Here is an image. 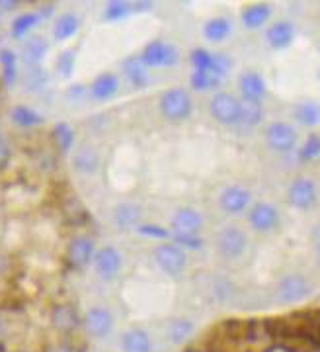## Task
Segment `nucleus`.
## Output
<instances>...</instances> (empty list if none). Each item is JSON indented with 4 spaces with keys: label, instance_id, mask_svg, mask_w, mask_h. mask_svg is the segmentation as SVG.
<instances>
[{
    "label": "nucleus",
    "instance_id": "nucleus-1",
    "mask_svg": "<svg viewBox=\"0 0 320 352\" xmlns=\"http://www.w3.org/2000/svg\"><path fill=\"white\" fill-rule=\"evenodd\" d=\"M159 110L164 120L168 122H185L192 112H194V100L192 94L182 87L168 88L166 92H162L159 98Z\"/></svg>",
    "mask_w": 320,
    "mask_h": 352
},
{
    "label": "nucleus",
    "instance_id": "nucleus-2",
    "mask_svg": "<svg viewBox=\"0 0 320 352\" xmlns=\"http://www.w3.org/2000/svg\"><path fill=\"white\" fill-rule=\"evenodd\" d=\"M312 294V282L301 272H289L275 284V300L282 305H295Z\"/></svg>",
    "mask_w": 320,
    "mask_h": 352
},
{
    "label": "nucleus",
    "instance_id": "nucleus-3",
    "mask_svg": "<svg viewBox=\"0 0 320 352\" xmlns=\"http://www.w3.org/2000/svg\"><path fill=\"white\" fill-rule=\"evenodd\" d=\"M211 118L225 127L240 126L242 116V100L233 92H217L209 100Z\"/></svg>",
    "mask_w": 320,
    "mask_h": 352
},
{
    "label": "nucleus",
    "instance_id": "nucleus-4",
    "mask_svg": "<svg viewBox=\"0 0 320 352\" xmlns=\"http://www.w3.org/2000/svg\"><path fill=\"white\" fill-rule=\"evenodd\" d=\"M215 249L225 261L240 258L248 249V237L244 229L238 226H225L215 237Z\"/></svg>",
    "mask_w": 320,
    "mask_h": 352
},
{
    "label": "nucleus",
    "instance_id": "nucleus-5",
    "mask_svg": "<svg viewBox=\"0 0 320 352\" xmlns=\"http://www.w3.org/2000/svg\"><path fill=\"white\" fill-rule=\"evenodd\" d=\"M155 263L168 276H180L185 272L187 254L178 243H160L152 252Z\"/></svg>",
    "mask_w": 320,
    "mask_h": 352
},
{
    "label": "nucleus",
    "instance_id": "nucleus-6",
    "mask_svg": "<svg viewBox=\"0 0 320 352\" xmlns=\"http://www.w3.org/2000/svg\"><path fill=\"white\" fill-rule=\"evenodd\" d=\"M287 201L295 210L308 212L319 204V186L312 178L307 176H297L295 180L287 188Z\"/></svg>",
    "mask_w": 320,
    "mask_h": 352
},
{
    "label": "nucleus",
    "instance_id": "nucleus-7",
    "mask_svg": "<svg viewBox=\"0 0 320 352\" xmlns=\"http://www.w3.org/2000/svg\"><path fill=\"white\" fill-rule=\"evenodd\" d=\"M264 141L273 153H289L297 147V129L287 122H271L270 126L264 129Z\"/></svg>",
    "mask_w": 320,
    "mask_h": 352
},
{
    "label": "nucleus",
    "instance_id": "nucleus-8",
    "mask_svg": "<svg viewBox=\"0 0 320 352\" xmlns=\"http://www.w3.org/2000/svg\"><path fill=\"white\" fill-rule=\"evenodd\" d=\"M248 226L256 233H271L279 226V210L270 201H256L248 210Z\"/></svg>",
    "mask_w": 320,
    "mask_h": 352
},
{
    "label": "nucleus",
    "instance_id": "nucleus-9",
    "mask_svg": "<svg viewBox=\"0 0 320 352\" xmlns=\"http://www.w3.org/2000/svg\"><path fill=\"white\" fill-rule=\"evenodd\" d=\"M141 59L147 67H152V69L172 67V65L178 63V50L168 41L155 39V41L145 45V50L141 53Z\"/></svg>",
    "mask_w": 320,
    "mask_h": 352
},
{
    "label": "nucleus",
    "instance_id": "nucleus-10",
    "mask_svg": "<svg viewBox=\"0 0 320 352\" xmlns=\"http://www.w3.org/2000/svg\"><path fill=\"white\" fill-rule=\"evenodd\" d=\"M219 208L227 215H240L252 208V194L244 186H227L219 194Z\"/></svg>",
    "mask_w": 320,
    "mask_h": 352
},
{
    "label": "nucleus",
    "instance_id": "nucleus-11",
    "mask_svg": "<svg viewBox=\"0 0 320 352\" xmlns=\"http://www.w3.org/2000/svg\"><path fill=\"white\" fill-rule=\"evenodd\" d=\"M203 226H205V219H203L201 212L196 208H190V206L176 210L172 221H170V227L176 233V237H196L203 229Z\"/></svg>",
    "mask_w": 320,
    "mask_h": 352
},
{
    "label": "nucleus",
    "instance_id": "nucleus-12",
    "mask_svg": "<svg viewBox=\"0 0 320 352\" xmlns=\"http://www.w3.org/2000/svg\"><path fill=\"white\" fill-rule=\"evenodd\" d=\"M82 325H84V331H87L88 337H92V339H106L111 333V329H113V315L106 307H92L84 315Z\"/></svg>",
    "mask_w": 320,
    "mask_h": 352
},
{
    "label": "nucleus",
    "instance_id": "nucleus-13",
    "mask_svg": "<svg viewBox=\"0 0 320 352\" xmlns=\"http://www.w3.org/2000/svg\"><path fill=\"white\" fill-rule=\"evenodd\" d=\"M238 90L242 100L264 102V98L268 96V82L258 71H244L238 76Z\"/></svg>",
    "mask_w": 320,
    "mask_h": 352
},
{
    "label": "nucleus",
    "instance_id": "nucleus-14",
    "mask_svg": "<svg viewBox=\"0 0 320 352\" xmlns=\"http://www.w3.org/2000/svg\"><path fill=\"white\" fill-rule=\"evenodd\" d=\"M293 39H295V25L289 20H277L266 30V41L271 50H287L293 43Z\"/></svg>",
    "mask_w": 320,
    "mask_h": 352
},
{
    "label": "nucleus",
    "instance_id": "nucleus-15",
    "mask_svg": "<svg viewBox=\"0 0 320 352\" xmlns=\"http://www.w3.org/2000/svg\"><path fill=\"white\" fill-rule=\"evenodd\" d=\"M122 254L115 251L113 247H104L94 254V268L98 272V276L111 280L119 270H122Z\"/></svg>",
    "mask_w": 320,
    "mask_h": 352
},
{
    "label": "nucleus",
    "instance_id": "nucleus-16",
    "mask_svg": "<svg viewBox=\"0 0 320 352\" xmlns=\"http://www.w3.org/2000/svg\"><path fill=\"white\" fill-rule=\"evenodd\" d=\"M94 241L87 237V235H78L69 243V249H67V256H69V263L76 266V268H82L87 266L90 261H94Z\"/></svg>",
    "mask_w": 320,
    "mask_h": 352
},
{
    "label": "nucleus",
    "instance_id": "nucleus-17",
    "mask_svg": "<svg viewBox=\"0 0 320 352\" xmlns=\"http://www.w3.org/2000/svg\"><path fill=\"white\" fill-rule=\"evenodd\" d=\"M271 18V6L270 4H264V2H258V4H250L247 6L242 14H240V22L242 25L254 32V30H260L264 25L270 22Z\"/></svg>",
    "mask_w": 320,
    "mask_h": 352
},
{
    "label": "nucleus",
    "instance_id": "nucleus-18",
    "mask_svg": "<svg viewBox=\"0 0 320 352\" xmlns=\"http://www.w3.org/2000/svg\"><path fill=\"white\" fill-rule=\"evenodd\" d=\"M119 90V76L113 73H102L90 85V96L94 100H110Z\"/></svg>",
    "mask_w": 320,
    "mask_h": 352
},
{
    "label": "nucleus",
    "instance_id": "nucleus-19",
    "mask_svg": "<svg viewBox=\"0 0 320 352\" xmlns=\"http://www.w3.org/2000/svg\"><path fill=\"white\" fill-rule=\"evenodd\" d=\"M51 323L53 327L59 329L61 333H74L78 325H80V317L76 314L73 305H57L53 311H51Z\"/></svg>",
    "mask_w": 320,
    "mask_h": 352
},
{
    "label": "nucleus",
    "instance_id": "nucleus-20",
    "mask_svg": "<svg viewBox=\"0 0 320 352\" xmlns=\"http://www.w3.org/2000/svg\"><path fill=\"white\" fill-rule=\"evenodd\" d=\"M233 34V22L227 16H215L203 25V38L211 43H221Z\"/></svg>",
    "mask_w": 320,
    "mask_h": 352
},
{
    "label": "nucleus",
    "instance_id": "nucleus-21",
    "mask_svg": "<svg viewBox=\"0 0 320 352\" xmlns=\"http://www.w3.org/2000/svg\"><path fill=\"white\" fill-rule=\"evenodd\" d=\"M147 65L143 63L141 57H127L124 63H122V71H124L125 78L131 82V87L135 88H145L148 85V73Z\"/></svg>",
    "mask_w": 320,
    "mask_h": 352
},
{
    "label": "nucleus",
    "instance_id": "nucleus-22",
    "mask_svg": "<svg viewBox=\"0 0 320 352\" xmlns=\"http://www.w3.org/2000/svg\"><path fill=\"white\" fill-rule=\"evenodd\" d=\"M122 349L124 352H152V340L147 331L129 329L122 337Z\"/></svg>",
    "mask_w": 320,
    "mask_h": 352
},
{
    "label": "nucleus",
    "instance_id": "nucleus-23",
    "mask_svg": "<svg viewBox=\"0 0 320 352\" xmlns=\"http://www.w3.org/2000/svg\"><path fill=\"white\" fill-rule=\"evenodd\" d=\"M47 51H49L47 39L41 38V36H34L22 45V59H24L25 65L37 67V63H41V59L47 55Z\"/></svg>",
    "mask_w": 320,
    "mask_h": 352
},
{
    "label": "nucleus",
    "instance_id": "nucleus-24",
    "mask_svg": "<svg viewBox=\"0 0 320 352\" xmlns=\"http://www.w3.org/2000/svg\"><path fill=\"white\" fill-rule=\"evenodd\" d=\"M293 118L299 126L317 127L320 124V104L315 100L299 102L293 110Z\"/></svg>",
    "mask_w": 320,
    "mask_h": 352
},
{
    "label": "nucleus",
    "instance_id": "nucleus-25",
    "mask_svg": "<svg viewBox=\"0 0 320 352\" xmlns=\"http://www.w3.org/2000/svg\"><path fill=\"white\" fill-rule=\"evenodd\" d=\"M139 219H141V208L137 204L124 201V204H117L113 210V223L119 229H131L139 223Z\"/></svg>",
    "mask_w": 320,
    "mask_h": 352
},
{
    "label": "nucleus",
    "instance_id": "nucleus-26",
    "mask_svg": "<svg viewBox=\"0 0 320 352\" xmlns=\"http://www.w3.org/2000/svg\"><path fill=\"white\" fill-rule=\"evenodd\" d=\"M73 164L78 173H82V175H92V173L98 168V155H96L94 149H90V147L84 145V147H80L78 151L74 153Z\"/></svg>",
    "mask_w": 320,
    "mask_h": 352
},
{
    "label": "nucleus",
    "instance_id": "nucleus-27",
    "mask_svg": "<svg viewBox=\"0 0 320 352\" xmlns=\"http://www.w3.org/2000/svg\"><path fill=\"white\" fill-rule=\"evenodd\" d=\"M78 28H80V22H78V18H76L74 14H61V16L57 18V22H55L53 36H55L57 41H65V39L73 38L74 34L78 32Z\"/></svg>",
    "mask_w": 320,
    "mask_h": 352
},
{
    "label": "nucleus",
    "instance_id": "nucleus-28",
    "mask_svg": "<svg viewBox=\"0 0 320 352\" xmlns=\"http://www.w3.org/2000/svg\"><path fill=\"white\" fill-rule=\"evenodd\" d=\"M194 329L196 327L190 319H174V321H170L166 333H168V339L172 344H184L185 340L192 339Z\"/></svg>",
    "mask_w": 320,
    "mask_h": 352
},
{
    "label": "nucleus",
    "instance_id": "nucleus-29",
    "mask_svg": "<svg viewBox=\"0 0 320 352\" xmlns=\"http://www.w3.org/2000/svg\"><path fill=\"white\" fill-rule=\"evenodd\" d=\"M266 110L264 102H247L242 100V116H240V126L256 127L264 122Z\"/></svg>",
    "mask_w": 320,
    "mask_h": 352
},
{
    "label": "nucleus",
    "instance_id": "nucleus-30",
    "mask_svg": "<svg viewBox=\"0 0 320 352\" xmlns=\"http://www.w3.org/2000/svg\"><path fill=\"white\" fill-rule=\"evenodd\" d=\"M10 118H12L14 124L20 127H36L43 124V118L27 106H16L10 112Z\"/></svg>",
    "mask_w": 320,
    "mask_h": 352
},
{
    "label": "nucleus",
    "instance_id": "nucleus-31",
    "mask_svg": "<svg viewBox=\"0 0 320 352\" xmlns=\"http://www.w3.org/2000/svg\"><path fill=\"white\" fill-rule=\"evenodd\" d=\"M47 82H49V76L47 73L37 65V67H30L27 71H25L24 75V87L30 90V92H39V90H43V88L47 87Z\"/></svg>",
    "mask_w": 320,
    "mask_h": 352
},
{
    "label": "nucleus",
    "instance_id": "nucleus-32",
    "mask_svg": "<svg viewBox=\"0 0 320 352\" xmlns=\"http://www.w3.org/2000/svg\"><path fill=\"white\" fill-rule=\"evenodd\" d=\"M221 85V78L215 76L211 71H196L192 75V87L194 90H199V92H207V90H213Z\"/></svg>",
    "mask_w": 320,
    "mask_h": 352
},
{
    "label": "nucleus",
    "instance_id": "nucleus-33",
    "mask_svg": "<svg viewBox=\"0 0 320 352\" xmlns=\"http://www.w3.org/2000/svg\"><path fill=\"white\" fill-rule=\"evenodd\" d=\"M39 22V16L34 12H25L20 14L16 20L12 22V28H10V32H12L14 38H24L25 34L34 28V25Z\"/></svg>",
    "mask_w": 320,
    "mask_h": 352
},
{
    "label": "nucleus",
    "instance_id": "nucleus-34",
    "mask_svg": "<svg viewBox=\"0 0 320 352\" xmlns=\"http://www.w3.org/2000/svg\"><path fill=\"white\" fill-rule=\"evenodd\" d=\"M299 157H301V161H307V163L320 159V135L319 133H310V135H308L307 141L301 145Z\"/></svg>",
    "mask_w": 320,
    "mask_h": 352
},
{
    "label": "nucleus",
    "instance_id": "nucleus-35",
    "mask_svg": "<svg viewBox=\"0 0 320 352\" xmlns=\"http://www.w3.org/2000/svg\"><path fill=\"white\" fill-rule=\"evenodd\" d=\"M53 135H55V141H57V145L61 147V151H71V147H73V141H74V131L71 129L69 124H57V126L53 127Z\"/></svg>",
    "mask_w": 320,
    "mask_h": 352
},
{
    "label": "nucleus",
    "instance_id": "nucleus-36",
    "mask_svg": "<svg viewBox=\"0 0 320 352\" xmlns=\"http://www.w3.org/2000/svg\"><path fill=\"white\" fill-rule=\"evenodd\" d=\"M0 63H2V71H4V80L6 85H12L16 80V55H14L10 50H2L0 51Z\"/></svg>",
    "mask_w": 320,
    "mask_h": 352
},
{
    "label": "nucleus",
    "instance_id": "nucleus-37",
    "mask_svg": "<svg viewBox=\"0 0 320 352\" xmlns=\"http://www.w3.org/2000/svg\"><path fill=\"white\" fill-rule=\"evenodd\" d=\"M213 61H215V53L205 50L192 51V63L196 71H213Z\"/></svg>",
    "mask_w": 320,
    "mask_h": 352
},
{
    "label": "nucleus",
    "instance_id": "nucleus-38",
    "mask_svg": "<svg viewBox=\"0 0 320 352\" xmlns=\"http://www.w3.org/2000/svg\"><path fill=\"white\" fill-rule=\"evenodd\" d=\"M131 14V6L125 2H110L104 10V18L106 20H124Z\"/></svg>",
    "mask_w": 320,
    "mask_h": 352
},
{
    "label": "nucleus",
    "instance_id": "nucleus-39",
    "mask_svg": "<svg viewBox=\"0 0 320 352\" xmlns=\"http://www.w3.org/2000/svg\"><path fill=\"white\" fill-rule=\"evenodd\" d=\"M57 71L62 76H71L74 71V53L73 51H62L57 59Z\"/></svg>",
    "mask_w": 320,
    "mask_h": 352
},
{
    "label": "nucleus",
    "instance_id": "nucleus-40",
    "mask_svg": "<svg viewBox=\"0 0 320 352\" xmlns=\"http://www.w3.org/2000/svg\"><path fill=\"white\" fill-rule=\"evenodd\" d=\"M310 243H312L315 251L320 254V221L312 227V231H310Z\"/></svg>",
    "mask_w": 320,
    "mask_h": 352
},
{
    "label": "nucleus",
    "instance_id": "nucleus-41",
    "mask_svg": "<svg viewBox=\"0 0 320 352\" xmlns=\"http://www.w3.org/2000/svg\"><path fill=\"white\" fill-rule=\"evenodd\" d=\"M8 155H10V151H8V145L4 143V139L0 138V163H4V161L8 159Z\"/></svg>",
    "mask_w": 320,
    "mask_h": 352
},
{
    "label": "nucleus",
    "instance_id": "nucleus-42",
    "mask_svg": "<svg viewBox=\"0 0 320 352\" xmlns=\"http://www.w3.org/2000/svg\"><path fill=\"white\" fill-rule=\"evenodd\" d=\"M0 6H2V8H6V10H8V8L12 10V8L18 6V2H0Z\"/></svg>",
    "mask_w": 320,
    "mask_h": 352
}]
</instances>
